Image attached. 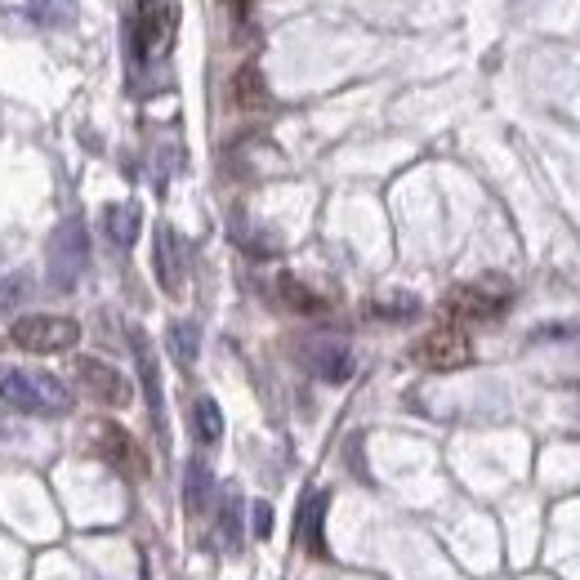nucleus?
Masks as SVG:
<instances>
[{"instance_id": "20e7f679", "label": "nucleus", "mask_w": 580, "mask_h": 580, "mask_svg": "<svg viewBox=\"0 0 580 580\" xmlns=\"http://www.w3.org/2000/svg\"><path fill=\"white\" fill-rule=\"evenodd\" d=\"M170 36H175V10L161 6V0H139L135 19H130V54H135V63L161 54Z\"/></svg>"}, {"instance_id": "6ab92c4d", "label": "nucleus", "mask_w": 580, "mask_h": 580, "mask_svg": "<svg viewBox=\"0 0 580 580\" xmlns=\"http://www.w3.org/2000/svg\"><path fill=\"white\" fill-rule=\"evenodd\" d=\"M32 295V282H28V273H0V317L6 313H14L23 299Z\"/></svg>"}, {"instance_id": "412c9836", "label": "nucleus", "mask_w": 580, "mask_h": 580, "mask_svg": "<svg viewBox=\"0 0 580 580\" xmlns=\"http://www.w3.org/2000/svg\"><path fill=\"white\" fill-rule=\"evenodd\" d=\"M238 514H242V500L228 496V500H223V514H219V527H223V545H228V549L242 545V518H238Z\"/></svg>"}, {"instance_id": "1a4fd4ad", "label": "nucleus", "mask_w": 580, "mask_h": 580, "mask_svg": "<svg viewBox=\"0 0 580 580\" xmlns=\"http://www.w3.org/2000/svg\"><path fill=\"white\" fill-rule=\"evenodd\" d=\"M446 308L455 317H496L505 308V295H487L483 286H460L446 295Z\"/></svg>"}, {"instance_id": "423d86ee", "label": "nucleus", "mask_w": 580, "mask_h": 580, "mask_svg": "<svg viewBox=\"0 0 580 580\" xmlns=\"http://www.w3.org/2000/svg\"><path fill=\"white\" fill-rule=\"evenodd\" d=\"M415 362L429 371H455L470 362V339H464L455 326H437L415 344Z\"/></svg>"}, {"instance_id": "39448f33", "label": "nucleus", "mask_w": 580, "mask_h": 580, "mask_svg": "<svg viewBox=\"0 0 580 580\" xmlns=\"http://www.w3.org/2000/svg\"><path fill=\"white\" fill-rule=\"evenodd\" d=\"M76 380L85 384V393L94 398V402H103V407H130V380L116 371V367H107L103 358H76Z\"/></svg>"}, {"instance_id": "4468645a", "label": "nucleus", "mask_w": 580, "mask_h": 580, "mask_svg": "<svg viewBox=\"0 0 580 580\" xmlns=\"http://www.w3.org/2000/svg\"><path fill=\"white\" fill-rule=\"evenodd\" d=\"M192 433H197V442H205V446H214V442L223 437V411H219L214 398H197V402H192Z\"/></svg>"}, {"instance_id": "5701e85b", "label": "nucleus", "mask_w": 580, "mask_h": 580, "mask_svg": "<svg viewBox=\"0 0 580 580\" xmlns=\"http://www.w3.org/2000/svg\"><path fill=\"white\" fill-rule=\"evenodd\" d=\"M255 536H260V540H268V536H273V509H268L264 500L255 505Z\"/></svg>"}, {"instance_id": "0eeeda50", "label": "nucleus", "mask_w": 580, "mask_h": 580, "mask_svg": "<svg viewBox=\"0 0 580 580\" xmlns=\"http://www.w3.org/2000/svg\"><path fill=\"white\" fill-rule=\"evenodd\" d=\"M130 348H135V362H139V380H144V393H148V411H152V424L166 429V398H161V371H157V358H152V344L144 330H130Z\"/></svg>"}, {"instance_id": "f3484780", "label": "nucleus", "mask_w": 580, "mask_h": 580, "mask_svg": "<svg viewBox=\"0 0 580 580\" xmlns=\"http://www.w3.org/2000/svg\"><path fill=\"white\" fill-rule=\"evenodd\" d=\"M197 348H201V330L192 321H170V354H175L179 367L197 362Z\"/></svg>"}, {"instance_id": "f8f14e48", "label": "nucleus", "mask_w": 580, "mask_h": 580, "mask_svg": "<svg viewBox=\"0 0 580 580\" xmlns=\"http://www.w3.org/2000/svg\"><path fill=\"white\" fill-rule=\"evenodd\" d=\"M232 103L246 107V112H255V107L268 103V85H264V72L255 63H246L238 76H232Z\"/></svg>"}, {"instance_id": "7ed1b4c3", "label": "nucleus", "mask_w": 580, "mask_h": 580, "mask_svg": "<svg viewBox=\"0 0 580 580\" xmlns=\"http://www.w3.org/2000/svg\"><path fill=\"white\" fill-rule=\"evenodd\" d=\"M10 339L28 354H67L81 339V326L72 317H54V313H32V317H19L10 326Z\"/></svg>"}, {"instance_id": "9d476101", "label": "nucleus", "mask_w": 580, "mask_h": 580, "mask_svg": "<svg viewBox=\"0 0 580 580\" xmlns=\"http://www.w3.org/2000/svg\"><path fill=\"white\" fill-rule=\"evenodd\" d=\"M313 371L326 380V384H344L348 376H354V354H348L344 344H317L313 354H308Z\"/></svg>"}, {"instance_id": "f03ea898", "label": "nucleus", "mask_w": 580, "mask_h": 580, "mask_svg": "<svg viewBox=\"0 0 580 580\" xmlns=\"http://www.w3.org/2000/svg\"><path fill=\"white\" fill-rule=\"evenodd\" d=\"M45 260H50V286L54 291H76V282L89 268V238H85V223L81 219H63L50 232Z\"/></svg>"}, {"instance_id": "aec40b11", "label": "nucleus", "mask_w": 580, "mask_h": 580, "mask_svg": "<svg viewBox=\"0 0 580 580\" xmlns=\"http://www.w3.org/2000/svg\"><path fill=\"white\" fill-rule=\"evenodd\" d=\"M98 442H103V455L116 464V470H126V460H130V437L116 429V424H103V429H98Z\"/></svg>"}, {"instance_id": "9b49d317", "label": "nucleus", "mask_w": 580, "mask_h": 580, "mask_svg": "<svg viewBox=\"0 0 580 580\" xmlns=\"http://www.w3.org/2000/svg\"><path fill=\"white\" fill-rule=\"evenodd\" d=\"M139 223H144L139 205H107L103 210V228H107V238L116 246H135L139 242Z\"/></svg>"}, {"instance_id": "6e6552de", "label": "nucleus", "mask_w": 580, "mask_h": 580, "mask_svg": "<svg viewBox=\"0 0 580 580\" xmlns=\"http://www.w3.org/2000/svg\"><path fill=\"white\" fill-rule=\"evenodd\" d=\"M157 282L166 295H179L183 291V242H179V232L175 228H157Z\"/></svg>"}, {"instance_id": "4be33fe9", "label": "nucleus", "mask_w": 580, "mask_h": 580, "mask_svg": "<svg viewBox=\"0 0 580 580\" xmlns=\"http://www.w3.org/2000/svg\"><path fill=\"white\" fill-rule=\"evenodd\" d=\"M420 304L411 295H398V304H380V317H415Z\"/></svg>"}, {"instance_id": "a211bd4d", "label": "nucleus", "mask_w": 580, "mask_h": 580, "mask_svg": "<svg viewBox=\"0 0 580 580\" xmlns=\"http://www.w3.org/2000/svg\"><path fill=\"white\" fill-rule=\"evenodd\" d=\"M277 291H282V299H286L295 313H321V299H317L308 286H299V277L282 273V277H277Z\"/></svg>"}, {"instance_id": "dca6fc26", "label": "nucleus", "mask_w": 580, "mask_h": 580, "mask_svg": "<svg viewBox=\"0 0 580 580\" xmlns=\"http://www.w3.org/2000/svg\"><path fill=\"white\" fill-rule=\"evenodd\" d=\"M210 470L201 460H192L188 464V474H183V505H188V514H201L205 505H210Z\"/></svg>"}, {"instance_id": "ddd939ff", "label": "nucleus", "mask_w": 580, "mask_h": 580, "mask_svg": "<svg viewBox=\"0 0 580 580\" xmlns=\"http://www.w3.org/2000/svg\"><path fill=\"white\" fill-rule=\"evenodd\" d=\"M321 514H326V492L308 496L299 505V540L308 553H326V540H321Z\"/></svg>"}, {"instance_id": "2eb2a0df", "label": "nucleus", "mask_w": 580, "mask_h": 580, "mask_svg": "<svg viewBox=\"0 0 580 580\" xmlns=\"http://www.w3.org/2000/svg\"><path fill=\"white\" fill-rule=\"evenodd\" d=\"M28 14L41 28H72L76 23V0H28Z\"/></svg>"}, {"instance_id": "f257e3e1", "label": "nucleus", "mask_w": 580, "mask_h": 580, "mask_svg": "<svg viewBox=\"0 0 580 580\" xmlns=\"http://www.w3.org/2000/svg\"><path fill=\"white\" fill-rule=\"evenodd\" d=\"M0 402L19 415H67L72 411V389L45 371H19L0 367Z\"/></svg>"}]
</instances>
